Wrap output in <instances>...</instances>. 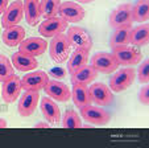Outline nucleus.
<instances>
[{
	"label": "nucleus",
	"instance_id": "nucleus-1",
	"mask_svg": "<svg viewBox=\"0 0 149 148\" xmlns=\"http://www.w3.org/2000/svg\"><path fill=\"white\" fill-rule=\"evenodd\" d=\"M71 53V44L68 40V36L63 33L53 37L49 45L50 58L57 64H63Z\"/></svg>",
	"mask_w": 149,
	"mask_h": 148
},
{
	"label": "nucleus",
	"instance_id": "nucleus-2",
	"mask_svg": "<svg viewBox=\"0 0 149 148\" xmlns=\"http://www.w3.org/2000/svg\"><path fill=\"white\" fill-rule=\"evenodd\" d=\"M115 74L110 78V89L115 93H121L127 90L133 83L136 78V70L131 66L123 67V69L115 70Z\"/></svg>",
	"mask_w": 149,
	"mask_h": 148
},
{
	"label": "nucleus",
	"instance_id": "nucleus-3",
	"mask_svg": "<svg viewBox=\"0 0 149 148\" xmlns=\"http://www.w3.org/2000/svg\"><path fill=\"white\" fill-rule=\"evenodd\" d=\"M81 116L84 119V122L95 124V126H107L111 120V115L107 110L99 106H84L81 107Z\"/></svg>",
	"mask_w": 149,
	"mask_h": 148
},
{
	"label": "nucleus",
	"instance_id": "nucleus-4",
	"mask_svg": "<svg viewBox=\"0 0 149 148\" xmlns=\"http://www.w3.org/2000/svg\"><path fill=\"white\" fill-rule=\"evenodd\" d=\"M132 4L124 3L118 6L110 15V25L113 29L124 28V27H132Z\"/></svg>",
	"mask_w": 149,
	"mask_h": 148
},
{
	"label": "nucleus",
	"instance_id": "nucleus-5",
	"mask_svg": "<svg viewBox=\"0 0 149 148\" xmlns=\"http://www.w3.org/2000/svg\"><path fill=\"white\" fill-rule=\"evenodd\" d=\"M112 56L115 57L116 62L123 66H133L139 64L143 58L140 52L135 46H130V45H121V46L113 48Z\"/></svg>",
	"mask_w": 149,
	"mask_h": 148
},
{
	"label": "nucleus",
	"instance_id": "nucleus-6",
	"mask_svg": "<svg viewBox=\"0 0 149 148\" xmlns=\"http://www.w3.org/2000/svg\"><path fill=\"white\" fill-rule=\"evenodd\" d=\"M68 40L70 41L71 46H74V49H86L90 51L93 46V39H91L90 33L84 28L81 27H70L68 29Z\"/></svg>",
	"mask_w": 149,
	"mask_h": 148
},
{
	"label": "nucleus",
	"instance_id": "nucleus-7",
	"mask_svg": "<svg viewBox=\"0 0 149 148\" xmlns=\"http://www.w3.org/2000/svg\"><path fill=\"white\" fill-rule=\"evenodd\" d=\"M90 65L98 73H103V74H111L115 70H118L119 66L112 53H104V52H99V53L94 54L91 57Z\"/></svg>",
	"mask_w": 149,
	"mask_h": 148
},
{
	"label": "nucleus",
	"instance_id": "nucleus-8",
	"mask_svg": "<svg viewBox=\"0 0 149 148\" xmlns=\"http://www.w3.org/2000/svg\"><path fill=\"white\" fill-rule=\"evenodd\" d=\"M68 29V21L62 19V17H52V19H45L38 27V32L44 39H53L57 34H61Z\"/></svg>",
	"mask_w": 149,
	"mask_h": 148
},
{
	"label": "nucleus",
	"instance_id": "nucleus-9",
	"mask_svg": "<svg viewBox=\"0 0 149 148\" xmlns=\"http://www.w3.org/2000/svg\"><path fill=\"white\" fill-rule=\"evenodd\" d=\"M88 90H90L91 101L96 106H108L113 102L112 90L103 82H95L88 87Z\"/></svg>",
	"mask_w": 149,
	"mask_h": 148
},
{
	"label": "nucleus",
	"instance_id": "nucleus-10",
	"mask_svg": "<svg viewBox=\"0 0 149 148\" xmlns=\"http://www.w3.org/2000/svg\"><path fill=\"white\" fill-rule=\"evenodd\" d=\"M24 16V4L23 1L16 0L11 6L7 7V9L3 12V16H1V27L4 29L9 28V27L17 25Z\"/></svg>",
	"mask_w": 149,
	"mask_h": 148
},
{
	"label": "nucleus",
	"instance_id": "nucleus-11",
	"mask_svg": "<svg viewBox=\"0 0 149 148\" xmlns=\"http://www.w3.org/2000/svg\"><path fill=\"white\" fill-rule=\"evenodd\" d=\"M40 101L38 91H31L25 90L23 95H20L19 105H17V111L21 116H31L37 109V105Z\"/></svg>",
	"mask_w": 149,
	"mask_h": 148
},
{
	"label": "nucleus",
	"instance_id": "nucleus-12",
	"mask_svg": "<svg viewBox=\"0 0 149 148\" xmlns=\"http://www.w3.org/2000/svg\"><path fill=\"white\" fill-rule=\"evenodd\" d=\"M48 81H49L48 73L42 72V70H37V72L32 70L29 74H25L21 78V86H23L24 90L40 91V90H42L45 87Z\"/></svg>",
	"mask_w": 149,
	"mask_h": 148
},
{
	"label": "nucleus",
	"instance_id": "nucleus-13",
	"mask_svg": "<svg viewBox=\"0 0 149 148\" xmlns=\"http://www.w3.org/2000/svg\"><path fill=\"white\" fill-rule=\"evenodd\" d=\"M44 90L56 102H68L71 98V90L69 89L68 85H65L61 81H56V79L50 81L49 79Z\"/></svg>",
	"mask_w": 149,
	"mask_h": 148
},
{
	"label": "nucleus",
	"instance_id": "nucleus-14",
	"mask_svg": "<svg viewBox=\"0 0 149 148\" xmlns=\"http://www.w3.org/2000/svg\"><path fill=\"white\" fill-rule=\"evenodd\" d=\"M58 15L59 17H62L68 22H78L84 19L86 12L78 3L65 1V3H61V6H59Z\"/></svg>",
	"mask_w": 149,
	"mask_h": 148
},
{
	"label": "nucleus",
	"instance_id": "nucleus-15",
	"mask_svg": "<svg viewBox=\"0 0 149 148\" xmlns=\"http://www.w3.org/2000/svg\"><path fill=\"white\" fill-rule=\"evenodd\" d=\"M20 52L25 54H29L32 57H37L45 53L48 49V41L41 37H31V39H24L19 44Z\"/></svg>",
	"mask_w": 149,
	"mask_h": 148
},
{
	"label": "nucleus",
	"instance_id": "nucleus-16",
	"mask_svg": "<svg viewBox=\"0 0 149 148\" xmlns=\"http://www.w3.org/2000/svg\"><path fill=\"white\" fill-rule=\"evenodd\" d=\"M21 78L15 74L9 79L3 82V87H1V98L6 103H13L17 98L21 94Z\"/></svg>",
	"mask_w": 149,
	"mask_h": 148
},
{
	"label": "nucleus",
	"instance_id": "nucleus-17",
	"mask_svg": "<svg viewBox=\"0 0 149 148\" xmlns=\"http://www.w3.org/2000/svg\"><path fill=\"white\" fill-rule=\"evenodd\" d=\"M40 110L42 115L52 124H58L61 120V111L59 107L57 106L56 101H53L50 97H44L40 103Z\"/></svg>",
	"mask_w": 149,
	"mask_h": 148
},
{
	"label": "nucleus",
	"instance_id": "nucleus-18",
	"mask_svg": "<svg viewBox=\"0 0 149 148\" xmlns=\"http://www.w3.org/2000/svg\"><path fill=\"white\" fill-rule=\"evenodd\" d=\"M12 65L19 72H32L38 66V62L34 57L19 51L17 53H15L12 56Z\"/></svg>",
	"mask_w": 149,
	"mask_h": 148
},
{
	"label": "nucleus",
	"instance_id": "nucleus-19",
	"mask_svg": "<svg viewBox=\"0 0 149 148\" xmlns=\"http://www.w3.org/2000/svg\"><path fill=\"white\" fill-rule=\"evenodd\" d=\"M98 72L91 65H84L83 67L71 73V83H81V85H90L96 79Z\"/></svg>",
	"mask_w": 149,
	"mask_h": 148
},
{
	"label": "nucleus",
	"instance_id": "nucleus-20",
	"mask_svg": "<svg viewBox=\"0 0 149 148\" xmlns=\"http://www.w3.org/2000/svg\"><path fill=\"white\" fill-rule=\"evenodd\" d=\"M71 99H73L74 105L78 109L93 103L90 97V90H88L87 85H81V83H73V90H71Z\"/></svg>",
	"mask_w": 149,
	"mask_h": 148
},
{
	"label": "nucleus",
	"instance_id": "nucleus-21",
	"mask_svg": "<svg viewBox=\"0 0 149 148\" xmlns=\"http://www.w3.org/2000/svg\"><path fill=\"white\" fill-rule=\"evenodd\" d=\"M24 39H25V29L20 25L9 27L3 32V42L9 48L17 46Z\"/></svg>",
	"mask_w": 149,
	"mask_h": 148
},
{
	"label": "nucleus",
	"instance_id": "nucleus-22",
	"mask_svg": "<svg viewBox=\"0 0 149 148\" xmlns=\"http://www.w3.org/2000/svg\"><path fill=\"white\" fill-rule=\"evenodd\" d=\"M87 61H88V51H86V49H75L69 56L68 72L71 74L75 70L83 67L84 65H87Z\"/></svg>",
	"mask_w": 149,
	"mask_h": 148
},
{
	"label": "nucleus",
	"instance_id": "nucleus-23",
	"mask_svg": "<svg viewBox=\"0 0 149 148\" xmlns=\"http://www.w3.org/2000/svg\"><path fill=\"white\" fill-rule=\"evenodd\" d=\"M24 16L31 27L36 25L41 17L40 12V0H24Z\"/></svg>",
	"mask_w": 149,
	"mask_h": 148
},
{
	"label": "nucleus",
	"instance_id": "nucleus-24",
	"mask_svg": "<svg viewBox=\"0 0 149 148\" xmlns=\"http://www.w3.org/2000/svg\"><path fill=\"white\" fill-rule=\"evenodd\" d=\"M149 42V25L148 24H139L131 31L130 44L133 46H145Z\"/></svg>",
	"mask_w": 149,
	"mask_h": 148
},
{
	"label": "nucleus",
	"instance_id": "nucleus-25",
	"mask_svg": "<svg viewBox=\"0 0 149 148\" xmlns=\"http://www.w3.org/2000/svg\"><path fill=\"white\" fill-rule=\"evenodd\" d=\"M131 31H132V27H124V28L115 29V32L110 39V46L113 49V48L121 46V45H130Z\"/></svg>",
	"mask_w": 149,
	"mask_h": 148
},
{
	"label": "nucleus",
	"instance_id": "nucleus-26",
	"mask_svg": "<svg viewBox=\"0 0 149 148\" xmlns=\"http://www.w3.org/2000/svg\"><path fill=\"white\" fill-rule=\"evenodd\" d=\"M61 0H40V12L44 19H52L58 15Z\"/></svg>",
	"mask_w": 149,
	"mask_h": 148
},
{
	"label": "nucleus",
	"instance_id": "nucleus-27",
	"mask_svg": "<svg viewBox=\"0 0 149 148\" xmlns=\"http://www.w3.org/2000/svg\"><path fill=\"white\" fill-rule=\"evenodd\" d=\"M132 19L137 22L149 19V0H139L135 6H132Z\"/></svg>",
	"mask_w": 149,
	"mask_h": 148
},
{
	"label": "nucleus",
	"instance_id": "nucleus-28",
	"mask_svg": "<svg viewBox=\"0 0 149 148\" xmlns=\"http://www.w3.org/2000/svg\"><path fill=\"white\" fill-rule=\"evenodd\" d=\"M62 126L65 128H81L82 120L81 116L74 110H66L62 116Z\"/></svg>",
	"mask_w": 149,
	"mask_h": 148
},
{
	"label": "nucleus",
	"instance_id": "nucleus-29",
	"mask_svg": "<svg viewBox=\"0 0 149 148\" xmlns=\"http://www.w3.org/2000/svg\"><path fill=\"white\" fill-rule=\"evenodd\" d=\"M15 76V69L9 58L4 54H0V82H4Z\"/></svg>",
	"mask_w": 149,
	"mask_h": 148
},
{
	"label": "nucleus",
	"instance_id": "nucleus-30",
	"mask_svg": "<svg viewBox=\"0 0 149 148\" xmlns=\"http://www.w3.org/2000/svg\"><path fill=\"white\" fill-rule=\"evenodd\" d=\"M137 77H139V82L140 83H148L149 82V60H144V62L139 66L137 72Z\"/></svg>",
	"mask_w": 149,
	"mask_h": 148
},
{
	"label": "nucleus",
	"instance_id": "nucleus-31",
	"mask_svg": "<svg viewBox=\"0 0 149 148\" xmlns=\"http://www.w3.org/2000/svg\"><path fill=\"white\" fill-rule=\"evenodd\" d=\"M139 102L143 105H149V86L148 85L141 87L140 93H139Z\"/></svg>",
	"mask_w": 149,
	"mask_h": 148
},
{
	"label": "nucleus",
	"instance_id": "nucleus-32",
	"mask_svg": "<svg viewBox=\"0 0 149 148\" xmlns=\"http://www.w3.org/2000/svg\"><path fill=\"white\" fill-rule=\"evenodd\" d=\"M8 7V0H0V15L3 13Z\"/></svg>",
	"mask_w": 149,
	"mask_h": 148
},
{
	"label": "nucleus",
	"instance_id": "nucleus-33",
	"mask_svg": "<svg viewBox=\"0 0 149 148\" xmlns=\"http://www.w3.org/2000/svg\"><path fill=\"white\" fill-rule=\"evenodd\" d=\"M34 127H36V128H49L50 126H49V123H45V122H38Z\"/></svg>",
	"mask_w": 149,
	"mask_h": 148
},
{
	"label": "nucleus",
	"instance_id": "nucleus-34",
	"mask_svg": "<svg viewBox=\"0 0 149 148\" xmlns=\"http://www.w3.org/2000/svg\"><path fill=\"white\" fill-rule=\"evenodd\" d=\"M6 127H7V120L0 118V128H6Z\"/></svg>",
	"mask_w": 149,
	"mask_h": 148
},
{
	"label": "nucleus",
	"instance_id": "nucleus-35",
	"mask_svg": "<svg viewBox=\"0 0 149 148\" xmlns=\"http://www.w3.org/2000/svg\"><path fill=\"white\" fill-rule=\"evenodd\" d=\"M79 3L82 4H88V3H93V1H95V0H78Z\"/></svg>",
	"mask_w": 149,
	"mask_h": 148
},
{
	"label": "nucleus",
	"instance_id": "nucleus-36",
	"mask_svg": "<svg viewBox=\"0 0 149 148\" xmlns=\"http://www.w3.org/2000/svg\"><path fill=\"white\" fill-rule=\"evenodd\" d=\"M0 91H1V89H0Z\"/></svg>",
	"mask_w": 149,
	"mask_h": 148
}]
</instances>
